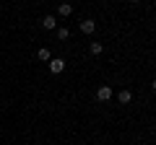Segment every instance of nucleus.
<instances>
[{"label": "nucleus", "instance_id": "obj_8", "mask_svg": "<svg viewBox=\"0 0 156 145\" xmlns=\"http://www.w3.org/2000/svg\"><path fill=\"white\" fill-rule=\"evenodd\" d=\"M37 57H39V60H47V62H50V49H44V47H42V49H37Z\"/></svg>", "mask_w": 156, "mask_h": 145}, {"label": "nucleus", "instance_id": "obj_6", "mask_svg": "<svg viewBox=\"0 0 156 145\" xmlns=\"http://www.w3.org/2000/svg\"><path fill=\"white\" fill-rule=\"evenodd\" d=\"M57 13H60V16H70V13H73V5H70V3H60Z\"/></svg>", "mask_w": 156, "mask_h": 145}, {"label": "nucleus", "instance_id": "obj_2", "mask_svg": "<svg viewBox=\"0 0 156 145\" xmlns=\"http://www.w3.org/2000/svg\"><path fill=\"white\" fill-rule=\"evenodd\" d=\"M81 31H83V34H94V31H96V21H94V18L81 21Z\"/></svg>", "mask_w": 156, "mask_h": 145}, {"label": "nucleus", "instance_id": "obj_3", "mask_svg": "<svg viewBox=\"0 0 156 145\" xmlns=\"http://www.w3.org/2000/svg\"><path fill=\"white\" fill-rule=\"evenodd\" d=\"M96 99H99V101H109L112 99V88H109V86H101V88L96 91Z\"/></svg>", "mask_w": 156, "mask_h": 145}, {"label": "nucleus", "instance_id": "obj_5", "mask_svg": "<svg viewBox=\"0 0 156 145\" xmlns=\"http://www.w3.org/2000/svg\"><path fill=\"white\" fill-rule=\"evenodd\" d=\"M117 101H120V104H130V101H133V93H130V91H120V93H117Z\"/></svg>", "mask_w": 156, "mask_h": 145}, {"label": "nucleus", "instance_id": "obj_1", "mask_svg": "<svg viewBox=\"0 0 156 145\" xmlns=\"http://www.w3.org/2000/svg\"><path fill=\"white\" fill-rule=\"evenodd\" d=\"M65 70V60H62V57H50V72H62Z\"/></svg>", "mask_w": 156, "mask_h": 145}, {"label": "nucleus", "instance_id": "obj_10", "mask_svg": "<svg viewBox=\"0 0 156 145\" xmlns=\"http://www.w3.org/2000/svg\"><path fill=\"white\" fill-rule=\"evenodd\" d=\"M130 3H140V0H130Z\"/></svg>", "mask_w": 156, "mask_h": 145}, {"label": "nucleus", "instance_id": "obj_9", "mask_svg": "<svg viewBox=\"0 0 156 145\" xmlns=\"http://www.w3.org/2000/svg\"><path fill=\"white\" fill-rule=\"evenodd\" d=\"M57 36H60V39H68V36H70V31H68V29H57Z\"/></svg>", "mask_w": 156, "mask_h": 145}, {"label": "nucleus", "instance_id": "obj_7", "mask_svg": "<svg viewBox=\"0 0 156 145\" xmlns=\"http://www.w3.org/2000/svg\"><path fill=\"white\" fill-rule=\"evenodd\" d=\"M91 55H101V49H104V47H101V42H91Z\"/></svg>", "mask_w": 156, "mask_h": 145}, {"label": "nucleus", "instance_id": "obj_4", "mask_svg": "<svg viewBox=\"0 0 156 145\" xmlns=\"http://www.w3.org/2000/svg\"><path fill=\"white\" fill-rule=\"evenodd\" d=\"M42 26L44 29H57V18L55 16H44L42 18Z\"/></svg>", "mask_w": 156, "mask_h": 145}]
</instances>
